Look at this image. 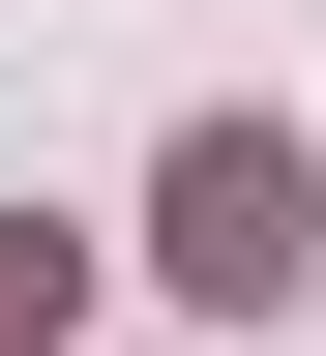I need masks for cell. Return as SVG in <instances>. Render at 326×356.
I'll list each match as a JSON object with an SVG mask.
<instances>
[{
	"instance_id": "6da1fadb",
	"label": "cell",
	"mask_w": 326,
	"mask_h": 356,
	"mask_svg": "<svg viewBox=\"0 0 326 356\" xmlns=\"http://www.w3.org/2000/svg\"><path fill=\"white\" fill-rule=\"evenodd\" d=\"M149 267L208 297V327H267V297L326 267V178H297V119H208V149L149 178Z\"/></svg>"
},
{
	"instance_id": "7a4b0ae2",
	"label": "cell",
	"mask_w": 326,
	"mask_h": 356,
	"mask_svg": "<svg viewBox=\"0 0 326 356\" xmlns=\"http://www.w3.org/2000/svg\"><path fill=\"white\" fill-rule=\"evenodd\" d=\"M0 356H60V238H30V208H0Z\"/></svg>"
}]
</instances>
